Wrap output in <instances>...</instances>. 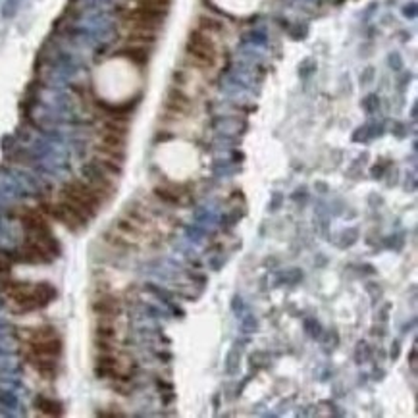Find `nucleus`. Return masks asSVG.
Wrapping results in <instances>:
<instances>
[{
	"label": "nucleus",
	"instance_id": "f257e3e1",
	"mask_svg": "<svg viewBox=\"0 0 418 418\" xmlns=\"http://www.w3.org/2000/svg\"><path fill=\"white\" fill-rule=\"evenodd\" d=\"M166 12L162 10H152L147 6H135L131 10H125L122 14V19L125 27L131 31H148V33H156L158 29L164 23Z\"/></svg>",
	"mask_w": 418,
	"mask_h": 418
},
{
	"label": "nucleus",
	"instance_id": "f03ea898",
	"mask_svg": "<svg viewBox=\"0 0 418 418\" xmlns=\"http://www.w3.org/2000/svg\"><path fill=\"white\" fill-rule=\"evenodd\" d=\"M62 197L64 200H68L71 204H75L77 208H81L89 218L95 216L98 208H100V195L87 183L81 181H71L62 189Z\"/></svg>",
	"mask_w": 418,
	"mask_h": 418
},
{
	"label": "nucleus",
	"instance_id": "7ed1b4c3",
	"mask_svg": "<svg viewBox=\"0 0 418 418\" xmlns=\"http://www.w3.org/2000/svg\"><path fill=\"white\" fill-rule=\"evenodd\" d=\"M187 54L197 66L202 68H212L216 64V48L214 43L210 41L208 35L195 31L189 37V43H187Z\"/></svg>",
	"mask_w": 418,
	"mask_h": 418
},
{
	"label": "nucleus",
	"instance_id": "20e7f679",
	"mask_svg": "<svg viewBox=\"0 0 418 418\" xmlns=\"http://www.w3.org/2000/svg\"><path fill=\"white\" fill-rule=\"evenodd\" d=\"M29 351L35 358H54L60 355L62 345L56 337H48V339L29 341Z\"/></svg>",
	"mask_w": 418,
	"mask_h": 418
},
{
	"label": "nucleus",
	"instance_id": "39448f33",
	"mask_svg": "<svg viewBox=\"0 0 418 418\" xmlns=\"http://www.w3.org/2000/svg\"><path fill=\"white\" fill-rule=\"evenodd\" d=\"M95 310L100 312L102 316H116V314L120 312V305L112 297H102V299H98L95 303Z\"/></svg>",
	"mask_w": 418,
	"mask_h": 418
},
{
	"label": "nucleus",
	"instance_id": "423d86ee",
	"mask_svg": "<svg viewBox=\"0 0 418 418\" xmlns=\"http://www.w3.org/2000/svg\"><path fill=\"white\" fill-rule=\"evenodd\" d=\"M100 139H102V145H106V147L120 148V150H123V147H125V135H122V133H114V131L106 129L102 131Z\"/></svg>",
	"mask_w": 418,
	"mask_h": 418
},
{
	"label": "nucleus",
	"instance_id": "0eeeda50",
	"mask_svg": "<svg viewBox=\"0 0 418 418\" xmlns=\"http://www.w3.org/2000/svg\"><path fill=\"white\" fill-rule=\"evenodd\" d=\"M39 409L43 410L44 414H50V416H54V414H60V405L58 403H54V401H48V399H39Z\"/></svg>",
	"mask_w": 418,
	"mask_h": 418
}]
</instances>
